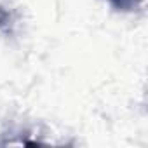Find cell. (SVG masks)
Segmentation results:
<instances>
[{
    "label": "cell",
    "mask_w": 148,
    "mask_h": 148,
    "mask_svg": "<svg viewBox=\"0 0 148 148\" xmlns=\"http://www.w3.org/2000/svg\"><path fill=\"white\" fill-rule=\"evenodd\" d=\"M112 5L119 11H131L134 7H138L139 0H110Z\"/></svg>",
    "instance_id": "6da1fadb"
}]
</instances>
